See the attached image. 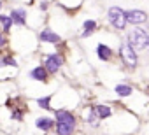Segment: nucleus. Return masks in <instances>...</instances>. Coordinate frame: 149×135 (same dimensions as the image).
Segmentation results:
<instances>
[{
  "label": "nucleus",
  "mask_w": 149,
  "mask_h": 135,
  "mask_svg": "<svg viewBox=\"0 0 149 135\" xmlns=\"http://www.w3.org/2000/svg\"><path fill=\"white\" fill-rule=\"evenodd\" d=\"M0 25H2L4 32H9L11 26H13V21H11V18L7 14H0Z\"/></svg>",
  "instance_id": "17"
},
{
  "label": "nucleus",
  "mask_w": 149,
  "mask_h": 135,
  "mask_svg": "<svg viewBox=\"0 0 149 135\" xmlns=\"http://www.w3.org/2000/svg\"><path fill=\"white\" fill-rule=\"evenodd\" d=\"M126 44L137 53V51H144L149 47V33L142 28H135V30H130L128 32V37H126Z\"/></svg>",
  "instance_id": "2"
},
{
  "label": "nucleus",
  "mask_w": 149,
  "mask_h": 135,
  "mask_svg": "<svg viewBox=\"0 0 149 135\" xmlns=\"http://www.w3.org/2000/svg\"><path fill=\"white\" fill-rule=\"evenodd\" d=\"M97 54H98V58L102 61H109L111 56H112V49L109 46H105V44H98L97 46Z\"/></svg>",
  "instance_id": "11"
},
{
  "label": "nucleus",
  "mask_w": 149,
  "mask_h": 135,
  "mask_svg": "<svg viewBox=\"0 0 149 135\" xmlns=\"http://www.w3.org/2000/svg\"><path fill=\"white\" fill-rule=\"evenodd\" d=\"M125 18H126V23H132V25H142V23L147 21V14L140 9L125 11Z\"/></svg>",
  "instance_id": "6"
},
{
  "label": "nucleus",
  "mask_w": 149,
  "mask_h": 135,
  "mask_svg": "<svg viewBox=\"0 0 149 135\" xmlns=\"http://www.w3.org/2000/svg\"><path fill=\"white\" fill-rule=\"evenodd\" d=\"M95 28H97V21L95 19H88V21H84V25H83V37H90L93 32H95Z\"/></svg>",
  "instance_id": "14"
},
{
  "label": "nucleus",
  "mask_w": 149,
  "mask_h": 135,
  "mask_svg": "<svg viewBox=\"0 0 149 135\" xmlns=\"http://www.w3.org/2000/svg\"><path fill=\"white\" fill-rule=\"evenodd\" d=\"M11 118H13V119H18V121H21V119H23V114H21L19 111H13Z\"/></svg>",
  "instance_id": "19"
},
{
  "label": "nucleus",
  "mask_w": 149,
  "mask_h": 135,
  "mask_svg": "<svg viewBox=\"0 0 149 135\" xmlns=\"http://www.w3.org/2000/svg\"><path fill=\"white\" fill-rule=\"evenodd\" d=\"M39 39H40V42H47V44H54V46L61 42V37L58 33H54L51 28H44L39 33Z\"/></svg>",
  "instance_id": "7"
},
{
  "label": "nucleus",
  "mask_w": 149,
  "mask_h": 135,
  "mask_svg": "<svg viewBox=\"0 0 149 135\" xmlns=\"http://www.w3.org/2000/svg\"><path fill=\"white\" fill-rule=\"evenodd\" d=\"M76 116H74L70 111L60 109L54 112V130L56 135H72L74 130H76Z\"/></svg>",
  "instance_id": "1"
},
{
  "label": "nucleus",
  "mask_w": 149,
  "mask_h": 135,
  "mask_svg": "<svg viewBox=\"0 0 149 135\" xmlns=\"http://www.w3.org/2000/svg\"><path fill=\"white\" fill-rule=\"evenodd\" d=\"M119 56H121L123 63L128 67V69H135V67H137L139 56H137V53H135L126 42H121V46H119Z\"/></svg>",
  "instance_id": "4"
},
{
  "label": "nucleus",
  "mask_w": 149,
  "mask_h": 135,
  "mask_svg": "<svg viewBox=\"0 0 149 135\" xmlns=\"http://www.w3.org/2000/svg\"><path fill=\"white\" fill-rule=\"evenodd\" d=\"M114 91H116V95L118 97H123V98H126V97H130L132 95V86L130 84H116V88H114Z\"/></svg>",
  "instance_id": "13"
},
{
  "label": "nucleus",
  "mask_w": 149,
  "mask_h": 135,
  "mask_svg": "<svg viewBox=\"0 0 149 135\" xmlns=\"http://www.w3.org/2000/svg\"><path fill=\"white\" fill-rule=\"evenodd\" d=\"M51 98H53L51 95L37 98V104H39V107H40V109H44V111H51Z\"/></svg>",
  "instance_id": "16"
},
{
  "label": "nucleus",
  "mask_w": 149,
  "mask_h": 135,
  "mask_svg": "<svg viewBox=\"0 0 149 135\" xmlns=\"http://www.w3.org/2000/svg\"><path fill=\"white\" fill-rule=\"evenodd\" d=\"M4 65H13V67H18V61H16L14 58H11V56H6V58L0 60V67H4Z\"/></svg>",
  "instance_id": "18"
},
{
  "label": "nucleus",
  "mask_w": 149,
  "mask_h": 135,
  "mask_svg": "<svg viewBox=\"0 0 149 135\" xmlns=\"http://www.w3.org/2000/svg\"><path fill=\"white\" fill-rule=\"evenodd\" d=\"M6 44H7V39H6V35L2 32H0V47H4Z\"/></svg>",
  "instance_id": "20"
},
{
  "label": "nucleus",
  "mask_w": 149,
  "mask_h": 135,
  "mask_svg": "<svg viewBox=\"0 0 149 135\" xmlns=\"http://www.w3.org/2000/svg\"><path fill=\"white\" fill-rule=\"evenodd\" d=\"M63 65V56L58 54V53H53V54H47L46 61H44V69L47 70V74H54L60 70V67Z\"/></svg>",
  "instance_id": "5"
},
{
  "label": "nucleus",
  "mask_w": 149,
  "mask_h": 135,
  "mask_svg": "<svg viewBox=\"0 0 149 135\" xmlns=\"http://www.w3.org/2000/svg\"><path fill=\"white\" fill-rule=\"evenodd\" d=\"M9 18L13 21V25H19V26L26 25V11L25 9H13Z\"/></svg>",
  "instance_id": "8"
},
{
  "label": "nucleus",
  "mask_w": 149,
  "mask_h": 135,
  "mask_svg": "<svg viewBox=\"0 0 149 135\" xmlns=\"http://www.w3.org/2000/svg\"><path fill=\"white\" fill-rule=\"evenodd\" d=\"M86 123H88L90 126H93V128H98V126H100V119L97 118L93 107H91V109L88 111V114H86Z\"/></svg>",
  "instance_id": "15"
},
{
  "label": "nucleus",
  "mask_w": 149,
  "mask_h": 135,
  "mask_svg": "<svg viewBox=\"0 0 149 135\" xmlns=\"http://www.w3.org/2000/svg\"><path fill=\"white\" fill-rule=\"evenodd\" d=\"M0 9H2V2H0Z\"/></svg>",
  "instance_id": "21"
},
{
  "label": "nucleus",
  "mask_w": 149,
  "mask_h": 135,
  "mask_svg": "<svg viewBox=\"0 0 149 135\" xmlns=\"http://www.w3.org/2000/svg\"><path fill=\"white\" fill-rule=\"evenodd\" d=\"M30 77L35 79V81H40V83H46L47 81V70L44 67H35V69L30 72Z\"/></svg>",
  "instance_id": "12"
},
{
  "label": "nucleus",
  "mask_w": 149,
  "mask_h": 135,
  "mask_svg": "<svg viewBox=\"0 0 149 135\" xmlns=\"http://www.w3.org/2000/svg\"><path fill=\"white\" fill-rule=\"evenodd\" d=\"M107 19H109L111 26H114L116 30H125L126 25H128L126 18H125V11L121 7H118V6H114V7H111L107 11Z\"/></svg>",
  "instance_id": "3"
},
{
  "label": "nucleus",
  "mask_w": 149,
  "mask_h": 135,
  "mask_svg": "<svg viewBox=\"0 0 149 135\" xmlns=\"http://www.w3.org/2000/svg\"><path fill=\"white\" fill-rule=\"evenodd\" d=\"M35 126L39 130H42V132H49V130L54 128V119L53 118H47V116H40V118H37Z\"/></svg>",
  "instance_id": "9"
},
{
  "label": "nucleus",
  "mask_w": 149,
  "mask_h": 135,
  "mask_svg": "<svg viewBox=\"0 0 149 135\" xmlns=\"http://www.w3.org/2000/svg\"><path fill=\"white\" fill-rule=\"evenodd\" d=\"M93 111L97 114V118L102 121V119H107L112 116V109L109 105H104V104H98V105H93Z\"/></svg>",
  "instance_id": "10"
}]
</instances>
